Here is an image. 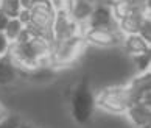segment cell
<instances>
[{"label": "cell", "mask_w": 151, "mask_h": 128, "mask_svg": "<svg viewBox=\"0 0 151 128\" xmlns=\"http://www.w3.org/2000/svg\"><path fill=\"white\" fill-rule=\"evenodd\" d=\"M19 70L16 69L14 63L11 61L8 56H2L0 58V86H8L17 80Z\"/></svg>", "instance_id": "4fadbf2b"}, {"label": "cell", "mask_w": 151, "mask_h": 128, "mask_svg": "<svg viewBox=\"0 0 151 128\" xmlns=\"http://www.w3.org/2000/svg\"><path fill=\"white\" fill-rule=\"evenodd\" d=\"M28 11H30V20L25 28L31 35L45 38V39L53 42V22L55 16H56V9L45 0V2L30 7Z\"/></svg>", "instance_id": "3957f363"}, {"label": "cell", "mask_w": 151, "mask_h": 128, "mask_svg": "<svg viewBox=\"0 0 151 128\" xmlns=\"http://www.w3.org/2000/svg\"><path fill=\"white\" fill-rule=\"evenodd\" d=\"M22 9L20 0H0V13L8 16L9 19L17 17Z\"/></svg>", "instance_id": "2e32d148"}, {"label": "cell", "mask_w": 151, "mask_h": 128, "mask_svg": "<svg viewBox=\"0 0 151 128\" xmlns=\"http://www.w3.org/2000/svg\"><path fill=\"white\" fill-rule=\"evenodd\" d=\"M109 9H111V14H112V17L120 22L122 19H125L128 14H131L134 8L131 7V3L128 2V0H115L109 5Z\"/></svg>", "instance_id": "5bb4252c"}, {"label": "cell", "mask_w": 151, "mask_h": 128, "mask_svg": "<svg viewBox=\"0 0 151 128\" xmlns=\"http://www.w3.org/2000/svg\"><path fill=\"white\" fill-rule=\"evenodd\" d=\"M132 58V64L134 67L137 69V74H145V72H150V66H151V55L148 53H140L136 55Z\"/></svg>", "instance_id": "e0dca14e"}, {"label": "cell", "mask_w": 151, "mask_h": 128, "mask_svg": "<svg viewBox=\"0 0 151 128\" xmlns=\"http://www.w3.org/2000/svg\"><path fill=\"white\" fill-rule=\"evenodd\" d=\"M76 36H81L80 25L70 17V14L65 9L56 11L55 22H53V41L59 42L65 39H72V38H76Z\"/></svg>", "instance_id": "8992f818"}, {"label": "cell", "mask_w": 151, "mask_h": 128, "mask_svg": "<svg viewBox=\"0 0 151 128\" xmlns=\"http://www.w3.org/2000/svg\"><path fill=\"white\" fill-rule=\"evenodd\" d=\"M150 19V9H134L125 19L119 22V30L123 36L128 35H139L143 22Z\"/></svg>", "instance_id": "ba28073f"}, {"label": "cell", "mask_w": 151, "mask_h": 128, "mask_svg": "<svg viewBox=\"0 0 151 128\" xmlns=\"http://www.w3.org/2000/svg\"><path fill=\"white\" fill-rule=\"evenodd\" d=\"M8 20H9L8 16L0 13V31H5V28H6V25H8Z\"/></svg>", "instance_id": "603a6c76"}, {"label": "cell", "mask_w": 151, "mask_h": 128, "mask_svg": "<svg viewBox=\"0 0 151 128\" xmlns=\"http://www.w3.org/2000/svg\"><path fill=\"white\" fill-rule=\"evenodd\" d=\"M65 11L78 25H87V20L93 11V5L89 0H67Z\"/></svg>", "instance_id": "8fae6325"}, {"label": "cell", "mask_w": 151, "mask_h": 128, "mask_svg": "<svg viewBox=\"0 0 151 128\" xmlns=\"http://www.w3.org/2000/svg\"><path fill=\"white\" fill-rule=\"evenodd\" d=\"M86 47H87V44L84 42V39L81 36L59 41V42L53 41L52 66L53 67H65V66L73 64L86 52Z\"/></svg>", "instance_id": "277c9868"}, {"label": "cell", "mask_w": 151, "mask_h": 128, "mask_svg": "<svg viewBox=\"0 0 151 128\" xmlns=\"http://www.w3.org/2000/svg\"><path fill=\"white\" fill-rule=\"evenodd\" d=\"M8 113H6V109L3 108V105H0V120H2L3 117H6Z\"/></svg>", "instance_id": "d4e9b609"}, {"label": "cell", "mask_w": 151, "mask_h": 128, "mask_svg": "<svg viewBox=\"0 0 151 128\" xmlns=\"http://www.w3.org/2000/svg\"><path fill=\"white\" fill-rule=\"evenodd\" d=\"M24 30H25V25L22 24L17 17H13V19L8 20V25H6V28H5L3 33L6 35L9 42L13 44V42H16L20 38V35L24 33Z\"/></svg>", "instance_id": "9a60e30c"}, {"label": "cell", "mask_w": 151, "mask_h": 128, "mask_svg": "<svg viewBox=\"0 0 151 128\" xmlns=\"http://www.w3.org/2000/svg\"><path fill=\"white\" fill-rule=\"evenodd\" d=\"M47 2L52 5V7L59 11V9H65V5H67V0H47Z\"/></svg>", "instance_id": "7402d4cb"}, {"label": "cell", "mask_w": 151, "mask_h": 128, "mask_svg": "<svg viewBox=\"0 0 151 128\" xmlns=\"http://www.w3.org/2000/svg\"><path fill=\"white\" fill-rule=\"evenodd\" d=\"M93 7H97V5H106V7H109L112 2H115V0H89Z\"/></svg>", "instance_id": "cb8c5ba5"}, {"label": "cell", "mask_w": 151, "mask_h": 128, "mask_svg": "<svg viewBox=\"0 0 151 128\" xmlns=\"http://www.w3.org/2000/svg\"><path fill=\"white\" fill-rule=\"evenodd\" d=\"M72 117L78 124H86L91 120L95 111V94L92 92L87 78H83L75 86L70 95Z\"/></svg>", "instance_id": "7a4b0ae2"}, {"label": "cell", "mask_w": 151, "mask_h": 128, "mask_svg": "<svg viewBox=\"0 0 151 128\" xmlns=\"http://www.w3.org/2000/svg\"><path fill=\"white\" fill-rule=\"evenodd\" d=\"M125 85L131 94L132 103L151 105V72L134 75Z\"/></svg>", "instance_id": "52a82bcc"}, {"label": "cell", "mask_w": 151, "mask_h": 128, "mask_svg": "<svg viewBox=\"0 0 151 128\" xmlns=\"http://www.w3.org/2000/svg\"><path fill=\"white\" fill-rule=\"evenodd\" d=\"M132 105L131 94L126 85H112L101 88L95 94V108L108 114L122 116Z\"/></svg>", "instance_id": "6da1fadb"}, {"label": "cell", "mask_w": 151, "mask_h": 128, "mask_svg": "<svg viewBox=\"0 0 151 128\" xmlns=\"http://www.w3.org/2000/svg\"><path fill=\"white\" fill-rule=\"evenodd\" d=\"M19 128H31V127H30V125H27V124H20Z\"/></svg>", "instance_id": "484cf974"}, {"label": "cell", "mask_w": 151, "mask_h": 128, "mask_svg": "<svg viewBox=\"0 0 151 128\" xmlns=\"http://www.w3.org/2000/svg\"><path fill=\"white\" fill-rule=\"evenodd\" d=\"M139 35H140L147 42H151V17L143 22V25H142L140 31H139Z\"/></svg>", "instance_id": "ffe728a7"}, {"label": "cell", "mask_w": 151, "mask_h": 128, "mask_svg": "<svg viewBox=\"0 0 151 128\" xmlns=\"http://www.w3.org/2000/svg\"><path fill=\"white\" fill-rule=\"evenodd\" d=\"M134 9H150L151 0H128Z\"/></svg>", "instance_id": "44dd1931"}, {"label": "cell", "mask_w": 151, "mask_h": 128, "mask_svg": "<svg viewBox=\"0 0 151 128\" xmlns=\"http://www.w3.org/2000/svg\"><path fill=\"white\" fill-rule=\"evenodd\" d=\"M122 47L129 56H136L140 53H148L150 52V42H147L140 35H128L123 38Z\"/></svg>", "instance_id": "7c38bea8"}, {"label": "cell", "mask_w": 151, "mask_h": 128, "mask_svg": "<svg viewBox=\"0 0 151 128\" xmlns=\"http://www.w3.org/2000/svg\"><path fill=\"white\" fill-rule=\"evenodd\" d=\"M123 36L119 28H89L84 31L83 39L87 46H93L98 48H112L122 46Z\"/></svg>", "instance_id": "5b68a950"}, {"label": "cell", "mask_w": 151, "mask_h": 128, "mask_svg": "<svg viewBox=\"0 0 151 128\" xmlns=\"http://www.w3.org/2000/svg\"><path fill=\"white\" fill-rule=\"evenodd\" d=\"M87 27H91V28H119V22L112 17L109 7L97 5V7H93V11L87 20Z\"/></svg>", "instance_id": "9c48e42d"}, {"label": "cell", "mask_w": 151, "mask_h": 128, "mask_svg": "<svg viewBox=\"0 0 151 128\" xmlns=\"http://www.w3.org/2000/svg\"><path fill=\"white\" fill-rule=\"evenodd\" d=\"M20 119L17 116H6L0 120V128H19Z\"/></svg>", "instance_id": "ac0fdd59"}, {"label": "cell", "mask_w": 151, "mask_h": 128, "mask_svg": "<svg viewBox=\"0 0 151 128\" xmlns=\"http://www.w3.org/2000/svg\"><path fill=\"white\" fill-rule=\"evenodd\" d=\"M125 116L136 128H151V105L132 103Z\"/></svg>", "instance_id": "30bf717a"}, {"label": "cell", "mask_w": 151, "mask_h": 128, "mask_svg": "<svg viewBox=\"0 0 151 128\" xmlns=\"http://www.w3.org/2000/svg\"><path fill=\"white\" fill-rule=\"evenodd\" d=\"M9 47H11V42L6 38L3 31H0V58L2 56H6L8 52H9Z\"/></svg>", "instance_id": "d6986e66"}]
</instances>
